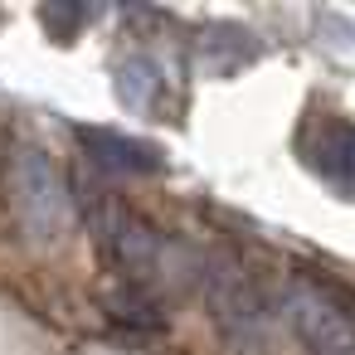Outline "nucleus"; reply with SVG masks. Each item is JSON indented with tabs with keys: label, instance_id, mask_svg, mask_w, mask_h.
Segmentation results:
<instances>
[{
	"label": "nucleus",
	"instance_id": "nucleus-1",
	"mask_svg": "<svg viewBox=\"0 0 355 355\" xmlns=\"http://www.w3.org/2000/svg\"><path fill=\"white\" fill-rule=\"evenodd\" d=\"M88 224L98 234L103 258L117 268L122 287H137V292L156 297L161 287H175L180 277H190V248L161 239V229H151L141 214H132L112 195L88 190Z\"/></svg>",
	"mask_w": 355,
	"mask_h": 355
},
{
	"label": "nucleus",
	"instance_id": "nucleus-6",
	"mask_svg": "<svg viewBox=\"0 0 355 355\" xmlns=\"http://www.w3.org/2000/svg\"><path fill=\"white\" fill-rule=\"evenodd\" d=\"M311 171L336 180V185H355V127L345 122H321L316 127V146L306 151Z\"/></svg>",
	"mask_w": 355,
	"mask_h": 355
},
{
	"label": "nucleus",
	"instance_id": "nucleus-2",
	"mask_svg": "<svg viewBox=\"0 0 355 355\" xmlns=\"http://www.w3.org/2000/svg\"><path fill=\"white\" fill-rule=\"evenodd\" d=\"M190 282L205 292L224 340L239 355H258L268 336V306L248 272L239 268V258H229L224 248H190Z\"/></svg>",
	"mask_w": 355,
	"mask_h": 355
},
{
	"label": "nucleus",
	"instance_id": "nucleus-4",
	"mask_svg": "<svg viewBox=\"0 0 355 355\" xmlns=\"http://www.w3.org/2000/svg\"><path fill=\"white\" fill-rule=\"evenodd\" d=\"M282 316L311 355H355V302L340 287L321 277H292L282 287Z\"/></svg>",
	"mask_w": 355,
	"mask_h": 355
},
{
	"label": "nucleus",
	"instance_id": "nucleus-3",
	"mask_svg": "<svg viewBox=\"0 0 355 355\" xmlns=\"http://www.w3.org/2000/svg\"><path fill=\"white\" fill-rule=\"evenodd\" d=\"M6 195H10L15 224L25 229L30 243H59V239L69 234L73 195H69L64 171L54 166V156H49L44 146L20 141V146L10 151V166H6Z\"/></svg>",
	"mask_w": 355,
	"mask_h": 355
},
{
	"label": "nucleus",
	"instance_id": "nucleus-8",
	"mask_svg": "<svg viewBox=\"0 0 355 355\" xmlns=\"http://www.w3.org/2000/svg\"><path fill=\"white\" fill-rule=\"evenodd\" d=\"M156 64L151 59H127L122 69H117V98L127 103V107H151V98H156Z\"/></svg>",
	"mask_w": 355,
	"mask_h": 355
},
{
	"label": "nucleus",
	"instance_id": "nucleus-7",
	"mask_svg": "<svg viewBox=\"0 0 355 355\" xmlns=\"http://www.w3.org/2000/svg\"><path fill=\"white\" fill-rule=\"evenodd\" d=\"M107 311H112L117 321L137 326V331H161V326H166V316H161V302H156L151 292H137V287H122V292H112V297H107Z\"/></svg>",
	"mask_w": 355,
	"mask_h": 355
},
{
	"label": "nucleus",
	"instance_id": "nucleus-5",
	"mask_svg": "<svg viewBox=\"0 0 355 355\" xmlns=\"http://www.w3.org/2000/svg\"><path fill=\"white\" fill-rule=\"evenodd\" d=\"M78 141L103 171H117V175H156L161 171L156 146H146L137 137H122V132H107V127H78Z\"/></svg>",
	"mask_w": 355,
	"mask_h": 355
}]
</instances>
